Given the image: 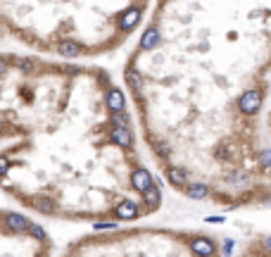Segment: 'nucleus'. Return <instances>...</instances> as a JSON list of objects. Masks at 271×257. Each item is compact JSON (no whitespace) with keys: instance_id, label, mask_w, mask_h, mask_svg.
I'll return each instance as SVG.
<instances>
[]
</instances>
